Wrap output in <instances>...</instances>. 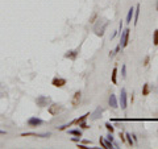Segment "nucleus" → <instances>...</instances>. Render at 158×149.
Listing matches in <instances>:
<instances>
[{"instance_id": "nucleus-12", "label": "nucleus", "mask_w": 158, "mask_h": 149, "mask_svg": "<svg viewBox=\"0 0 158 149\" xmlns=\"http://www.w3.org/2000/svg\"><path fill=\"white\" fill-rule=\"evenodd\" d=\"M23 136H36V137H49L50 136V133H32V132H29V133H23Z\"/></svg>"}, {"instance_id": "nucleus-11", "label": "nucleus", "mask_w": 158, "mask_h": 149, "mask_svg": "<svg viewBox=\"0 0 158 149\" xmlns=\"http://www.w3.org/2000/svg\"><path fill=\"white\" fill-rule=\"evenodd\" d=\"M102 113H103V108H102V107H97L96 110L94 111V113L91 115V119H92V120H97L99 117H102Z\"/></svg>"}, {"instance_id": "nucleus-28", "label": "nucleus", "mask_w": 158, "mask_h": 149, "mask_svg": "<svg viewBox=\"0 0 158 149\" xmlns=\"http://www.w3.org/2000/svg\"><path fill=\"white\" fill-rule=\"evenodd\" d=\"M100 144H102V146H103V148H106V146H104V141H103V137H100Z\"/></svg>"}, {"instance_id": "nucleus-27", "label": "nucleus", "mask_w": 158, "mask_h": 149, "mask_svg": "<svg viewBox=\"0 0 158 149\" xmlns=\"http://www.w3.org/2000/svg\"><path fill=\"white\" fill-rule=\"evenodd\" d=\"M148 63H149V57H146V58H145V61H144V65H148Z\"/></svg>"}, {"instance_id": "nucleus-26", "label": "nucleus", "mask_w": 158, "mask_h": 149, "mask_svg": "<svg viewBox=\"0 0 158 149\" xmlns=\"http://www.w3.org/2000/svg\"><path fill=\"white\" fill-rule=\"evenodd\" d=\"M71 140H73V141H75V143H79V140H81V137H79V136H77V137H73V139H71Z\"/></svg>"}, {"instance_id": "nucleus-24", "label": "nucleus", "mask_w": 158, "mask_h": 149, "mask_svg": "<svg viewBox=\"0 0 158 149\" xmlns=\"http://www.w3.org/2000/svg\"><path fill=\"white\" fill-rule=\"evenodd\" d=\"M121 75H123V78L126 77V66L123 65V69H121Z\"/></svg>"}, {"instance_id": "nucleus-20", "label": "nucleus", "mask_w": 158, "mask_h": 149, "mask_svg": "<svg viewBox=\"0 0 158 149\" xmlns=\"http://www.w3.org/2000/svg\"><path fill=\"white\" fill-rule=\"evenodd\" d=\"M125 136H126V141H128V144L130 146H133V144L134 143H133V140H132V135H130V133H126Z\"/></svg>"}, {"instance_id": "nucleus-15", "label": "nucleus", "mask_w": 158, "mask_h": 149, "mask_svg": "<svg viewBox=\"0 0 158 149\" xmlns=\"http://www.w3.org/2000/svg\"><path fill=\"white\" fill-rule=\"evenodd\" d=\"M139 16H140V4L137 7H136V9H134V25L137 24V21H139Z\"/></svg>"}, {"instance_id": "nucleus-2", "label": "nucleus", "mask_w": 158, "mask_h": 149, "mask_svg": "<svg viewBox=\"0 0 158 149\" xmlns=\"http://www.w3.org/2000/svg\"><path fill=\"white\" fill-rule=\"evenodd\" d=\"M36 103L38 107H46V106H50L52 103V98L46 96V95H40L37 99H36Z\"/></svg>"}, {"instance_id": "nucleus-7", "label": "nucleus", "mask_w": 158, "mask_h": 149, "mask_svg": "<svg viewBox=\"0 0 158 149\" xmlns=\"http://www.w3.org/2000/svg\"><path fill=\"white\" fill-rule=\"evenodd\" d=\"M120 106H121L123 110L126 108V91H125V88H121V91H120Z\"/></svg>"}, {"instance_id": "nucleus-17", "label": "nucleus", "mask_w": 158, "mask_h": 149, "mask_svg": "<svg viewBox=\"0 0 158 149\" xmlns=\"http://www.w3.org/2000/svg\"><path fill=\"white\" fill-rule=\"evenodd\" d=\"M153 44L158 46V29H155L154 33H153Z\"/></svg>"}, {"instance_id": "nucleus-18", "label": "nucleus", "mask_w": 158, "mask_h": 149, "mask_svg": "<svg viewBox=\"0 0 158 149\" xmlns=\"http://www.w3.org/2000/svg\"><path fill=\"white\" fill-rule=\"evenodd\" d=\"M142 95H144V96L149 95V83L144 84V87H142Z\"/></svg>"}, {"instance_id": "nucleus-13", "label": "nucleus", "mask_w": 158, "mask_h": 149, "mask_svg": "<svg viewBox=\"0 0 158 149\" xmlns=\"http://www.w3.org/2000/svg\"><path fill=\"white\" fill-rule=\"evenodd\" d=\"M133 13H134V8H133V7H130V8H129V11H128V15H126V23H128V24L132 23Z\"/></svg>"}, {"instance_id": "nucleus-29", "label": "nucleus", "mask_w": 158, "mask_h": 149, "mask_svg": "<svg viewBox=\"0 0 158 149\" xmlns=\"http://www.w3.org/2000/svg\"><path fill=\"white\" fill-rule=\"evenodd\" d=\"M78 148H81V149H88L87 146H84V145H78Z\"/></svg>"}, {"instance_id": "nucleus-3", "label": "nucleus", "mask_w": 158, "mask_h": 149, "mask_svg": "<svg viewBox=\"0 0 158 149\" xmlns=\"http://www.w3.org/2000/svg\"><path fill=\"white\" fill-rule=\"evenodd\" d=\"M63 110H65V107L62 106V104H58V103L50 104V106H49V108H48V111H49V113H50V115H58V113L62 112Z\"/></svg>"}, {"instance_id": "nucleus-5", "label": "nucleus", "mask_w": 158, "mask_h": 149, "mask_svg": "<svg viewBox=\"0 0 158 149\" xmlns=\"http://www.w3.org/2000/svg\"><path fill=\"white\" fill-rule=\"evenodd\" d=\"M44 124V120H41L40 117L37 116H33L30 119H28V125L32 127V128H36V127H40Z\"/></svg>"}, {"instance_id": "nucleus-19", "label": "nucleus", "mask_w": 158, "mask_h": 149, "mask_svg": "<svg viewBox=\"0 0 158 149\" xmlns=\"http://www.w3.org/2000/svg\"><path fill=\"white\" fill-rule=\"evenodd\" d=\"M69 133H70V135H74V136H79V137L82 136V132L79 129H70Z\"/></svg>"}, {"instance_id": "nucleus-10", "label": "nucleus", "mask_w": 158, "mask_h": 149, "mask_svg": "<svg viewBox=\"0 0 158 149\" xmlns=\"http://www.w3.org/2000/svg\"><path fill=\"white\" fill-rule=\"evenodd\" d=\"M108 103H110V106L112 108H117V107H119V104H117V99H116V96H115V94H111L110 95Z\"/></svg>"}, {"instance_id": "nucleus-30", "label": "nucleus", "mask_w": 158, "mask_h": 149, "mask_svg": "<svg viewBox=\"0 0 158 149\" xmlns=\"http://www.w3.org/2000/svg\"><path fill=\"white\" fill-rule=\"evenodd\" d=\"M0 133H1V135H5V131H0Z\"/></svg>"}, {"instance_id": "nucleus-14", "label": "nucleus", "mask_w": 158, "mask_h": 149, "mask_svg": "<svg viewBox=\"0 0 158 149\" xmlns=\"http://www.w3.org/2000/svg\"><path fill=\"white\" fill-rule=\"evenodd\" d=\"M116 77H117V67L115 66V67L112 69V74H111V79H112V83H113V84H116V83H117Z\"/></svg>"}, {"instance_id": "nucleus-23", "label": "nucleus", "mask_w": 158, "mask_h": 149, "mask_svg": "<svg viewBox=\"0 0 158 149\" xmlns=\"http://www.w3.org/2000/svg\"><path fill=\"white\" fill-rule=\"evenodd\" d=\"M78 125L81 127V128H83V129H87V128H88V125H87L86 123H84V120H83V121H81V123L78 124Z\"/></svg>"}, {"instance_id": "nucleus-4", "label": "nucleus", "mask_w": 158, "mask_h": 149, "mask_svg": "<svg viewBox=\"0 0 158 149\" xmlns=\"http://www.w3.org/2000/svg\"><path fill=\"white\" fill-rule=\"evenodd\" d=\"M129 28H126V29H124L123 32H121V40H120V44H121V48H125L126 45H128V41H129Z\"/></svg>"}, {"instance_id": "nucleus-1", "label": "nucleus", "mask_w": 158, "mask_h": 149, "mask_svg": "<svg viewBox=\"0 0 158 149\" xmlns=\"http://www.w3.org/2000/svg\"><path fill=\"white\" fill-rule=\"evenodd\" d=\"M107 26H108V20H106V19L97 20V23L95 24V26H94L95 34H96V36H99V37H102L104 34V32H106Z\"/></svg>"}, {"instance_id": "nucleus-25", "label": "nucleus", "mask_w": 158, "mask_h": 149, "mask_svg": "<svg viewBox=\"0 0 158 149\" xmlns=\"http://www.w3.org/2000/svg\"><path fill=\"white\" fill-rule=\"evenodd\" d=\"M107 139H108V140H110V141H112V143H113V141H115V140H113V136H112V133H108V136H107Z\"/></svg>"}, {"instance_id": "nucleus-22", "label": "nucleus", "mask_w": 158, "mask_h": 149, "mask_svg": "<svg viewBox=\"0 0 158 149\" xmlns=\"http://www.w3.org/2000/svg\"><path fill=\"white\" fill-rule=\"evenodd\" d=\"M106 128L108 129V132H111V133L115 131V128H113V125H112L111 123H106Z\"/></svg>"}, {"instance_id": "nucleus-6", "label": "nucleus", "mask_w": 158, "mask_h": 149, "mask_svg": "<svg viewBox=\"0 0 158 149\" xmlns=\"http://www.w3.org/2000/svg\"><path fill=\"white\" fill-rule=\"evenodd\" d=\"M52 84L54 87H63L66 84V79L65 78H59V77H54L52 81Z\"/></svg>"}, {"instance_id": "nucleus-31", "label": "nucleus", "mask_w": 158, "mask_h": 149, "mask_svg": "<svg viewBox=\"0 0 158 149\" xmlns=\"http://www.w3.org/2000/svg\"><path fill=\"white\" fill-rule=\"evenodd\" d=\"M157 11H158V0H157Z\"/></svg>"}, {"instance_id": "nucleus-16", "label": "nucleus", "mask_w": 158, "mask_h": 149, "mask_svg": "<svg viewBox=\"0 0 158 149\" xmlns=\"http://www.w3.org/2000/svg\"><path fill=\"white\" fill-rule=\"evenodd\" d=\"M5 95H7V87L0 82V98L5 96Z\"/></svg>"}, {"instance_id": "nucleus-21", "label": "nucleus", "mask_w": 158, "mask_h": 149, "mask_svg": "<svg viewBox=\"0 0 158 149\" xmlns=\"http://www.w3.org/2000/svg\"><path fill=\"white\" fill-rule=\"evenodd\" d=\"M120 48H121V44H119V45L116 46V49H115V50H113V52H111V53H110V57H113V55H116L117 53H119Z\"/></svg>"}, {"instance_id": "nucleus-9", "label": "nucleus", "mask_w": 158, "mask_h": 149, "mask_svg": "<svg viewBox=\"0 0 158 149\" xmlns=\"http://www.w3.org/2000/svg\"><path fill=\"white\" fill-rule=\"evenodd\" d=\"M81 98H82L81 91H77V92L74 94V96H73L71 104H73V106H79V103H81Z\"/></svg>"}, {"instance_id": "nucleus-8", "label": "nucleus", "mask_w": 158, "mask_h": 149, "mask_svg": "<svg viewBox=\"0 0 158 149\" xmlns=\"http://www.w3.org/2000/svg\"><path fill=\"white\" fill-rule=\"evenodd\" d=\"M78 54H79V49H75V50H69L66 54H65V58H69L71 59V61H75L78 57Z\"/></svg>"}]
</instances>
